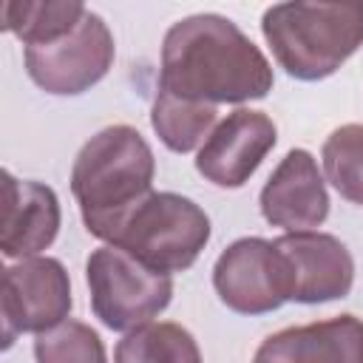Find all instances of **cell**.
<instances>
[{
    "mask_svg": "<svg viewBox=\"0 0 363 363\" xmlns=\"http://www.w3.org/2000/svg\"><path fill=\"white\" fill-rule=\"evenodd\" d=\"M74 306L68 269L48 255L23 258L3 269V349H9L17 335H43L62 320Z\"/></svg>",
    "mask_w": 363,
    "mask_h": 363,
    "instance_id": "obj_8",
    "label": "cell"
},
{
    "mask_svg": "<svg viewBox=\"0 0 363 363\" xmlns=\"http://www.w3.org/2000/svg\"><path fill=\"white\" fill-rule=\"evenodd\" d=\"M264 51L227 17L193 14L173 23L162 40L159 91L204 105H241L272 91Z\"/></svg>",
    "mask_w": 363,
    "mask_h": 363,
    "instance_id": "obj_1",
    "label": "cell"
},
{
    "mask_svg": "<svg viewBox=\"0 0 363 363\" xmlns=\"http://www.w3.org/2000/svg\"><path fill=\"white\" fill-rule=\"evenodd\" d=\"M255 360L261 363H363V320L337 315L269 335Z\"/></svg>",
    "mask_w": 363,
    "mask_h": 363,
    "instance_id": "obj_13",
    "label": "cell"
},
{
    "mask_svg": "<svg viewBox=\"0 0 363 363\" xmlns=\"http://www.w3.org/2000/svg\"><path fill=\"white\" fill-rule=\"evenodd\" d=\"M275 247L284 252L292 278V301L298 303H326L346 298L354 284V258L349 247L318 230L286 233L275 238Z\"/></svg>",
    "mask_w": 363,
    "mask_h": 363,
    "instance_id": "obj_11",
    "label": "cell"
},
{
    "mask_svg": "<svg viewBox=\"0 0 363 363\" xmlns=\"http://www.w3.org/2000/svg\"><path fill=\"white\" fill-rule=\"evenodd\" d=\"M221 303L238 315H267L292 301V278L275 241L247 235L233 241L213 264Z\"/></svg>",
    "mask_w": 363,
    "mask_h": 363,
    "instance_id": "obj_7",
    "label": "cell"
},
{
    "mask_svg": "<svg viewBox=\"0 0 363 363\" xmlns=\"http://www.w3.org/2000/svg\"><path fill=\"white\" fill-rule=\"evenodd\" d=\"M3 235L0 250L6 258H34L48 250L60 233L62 210L57 193L34 179H14L3 170Z\"/></svg>",
    "mask_w": 363,
    "mask_h": 363,
    "instance_id": "obj_12",
    "label": "cell"
},
{
    "mask_svg": "<svg viewBox=\"0 0 363 363\" xmlns=\"http://www.w3.org/2000/svg\"><path fill=\"white\" fill-rule=\"evenodd\" d=\"M113 363H204L196 337L173 320H150L125 332Z\"/></svg>",
    "mask_w": 363,
    "mask_h": 363,
    "instance_id": "obj_16",
    "label": "cell"
},
{
    "mask_svg": "<svg viewBox=\"0 0 363 363\" xmlns=\"http://www.w3.org/2000/svg\"><path fill=\"white\" fill-rule=\"evenodd\" d=\"M326 182L352 204L363 207V125L335 128L320 147Z\"/></svg>",
    "mask_w": 363,
    "mask_h": 363,
    "instance_id": "obj_17",
    "label": "cell"
},
{
    "mask_svg": "<svg viewBox=\"0 0 363 363\" xmlns=\"http://www.w3.org/2000/svg\"><path fill=\"white\" fill-rule=\"evenodd\" d=\"M85 6L74 0H11L3 3V28L26 48L45 45L71 34L85 17Z\"/></svg>",
    "mask_w": 363,
    "mask_h": 363,
    "instance_id": "obj_15",
    "label": "cell"
},
{
    "mask_svg": "<svg viewBox=\"0 0 363 363\" xmlns=\"http://www.w3.org/2000/svg\"><path fill=\"white\" fill-rule=\"evenodd\" d=\"M34 360L37 363H108L102 337L88 323L74 318L37 335Z\"/></svg>",
    "mask_w": 363,
    "mask_h": 363,
    "instance_id": "obj_18",
    "label": "cell"
},
{
    "mask_svg": "<svg viewBox=\"0 0 363 363\" xmlns=\"http://www.w3.org/2000/svg\"><path fill=\"white\" fill-rule=\"evenodd\" d=\"M255 363H261V360H255Z\"/></svg>",
    "mask_w": 363,
    "mask_h": 363,
    "instance_id": "obj_19",
    "label": "cell"
},
{
    "mask_svg": "<svg viewBox=\"0 0 363 363\" xmlns=\"http://www.w3.org/2000/svg\"><path fill=\"white\" fill-rule=\"evenodd\" d=\"M113 34L105 20L85 11L79 26L45 45H28L23 51L26 74L37 88L54 96H77L94 88L113 65Z\"/></svg>",
    "mask_w": 363,
    "mask_h": 363,
    "instance_id": "obj_6",
    "label": "cell"
},
{
    "mask_svg": "<svg viewBox=\"0 0 363 363\" xmlns=\"http://www.w3.org/2000/svg\"><path fill=\"white\" fill-rule=\"evenodd\" d=\"M150 125L167 150L190 153V150L201 147L204 139L218 125V108L193 102V99H179V96L156 88Z\"/></svg>",
    "mask_w": 363,
    "mask_h": 363,
    "instance_id": "obj_14",
    "label": "cell"
},
{
    "mask_svg": "<svg viewBox=\"0 0 363 363\" xmlns=\"http://www.w3.org/2000/svg\"><path fill=\"white\" fill-rule=\"evenodd\" d=\"M258 207L267 224L286 233L320 227L329 218V193L315 156L303 147H292L264 182Z\"/></svg>",
    "mask_w": 363,
    "mask_h": 363,
    "instance_id": "obj_10",
    "label": "cell"
},
{
    "mask_svg": "<svg viewBox=\"0 0 363 363\" xmlns=\"http://www.w3.org/2000/svg\"><path fill=\"white\" fill-rule=\"evenodd\" d=\"M261 34L289 77L318 82L363 45V6L275 3L261 17Z\"/></svg>",
    "mask_w": 363,
    "mask_h": 363,
    "instance_id": "obj_3",
    "label": "cell"
},
{
    "mask_svg": "<svg viewBox=\"0 0 363 363\" xmlns=\"http://www.w3.org/2000/svg\"><path fill=\"white\" fill-rule=\"evenodd\" d=\"M207 241L210 218L193 199L153 190L119 221L105 244H113L150 269L170 275L190 269Z\"/></svg>",
    "mask_w": 363,
    "mask_h": 363,
    "instance_id": "obj_4",
    "label": "cell"
},
{
    "mask_svg": "<svg viewBox=\"0 0 363 363\" xmlns=\"http://www.w3.org/2000/svg\"><path fill=\"white\" fill-rule=\"evenodd\" d=\"M85 281L94 315L113 332H130L150 323L173 298L170 275L150 269L113 244L88 255Z\"/></svg>",
    "mask_w": 363,
    "mask_h": 363,
    "instance_id": "obj_5",
    "label": "cell"
},
{
    "mask_svg": "<svg viewBox=\"0 0 363 363\" xmlns=\"http://www.w3.org/2000/svg\"><path fill=\"white\" fill-rule=\"evenodd\" d=\"M275 142V122L264 111L238 108L204 139L196 153V170L216 187H244Z\"/></svg>",
    "mask_w": 363,
    "mask_h": 363,
    "instance_id": "obj_9",
    "label": "cell"
},
{
    "mask_svg": "<svg viewBox=\"0 0 363 363\" xmlns=\"http://www.w3.org/2000/svg\"><path fill=\"white\" fill-rule=\"evenodd\" d=\"M153 150L136 128L108 125L94 133L71 167V193L85 230L108 241L119 221L153 193Z\"/></svg>",
    "mask_w": 363,
    "mask_h": 363,
    "instance_id": "obj_2",
    "label": "cell"
}]
</instances>
